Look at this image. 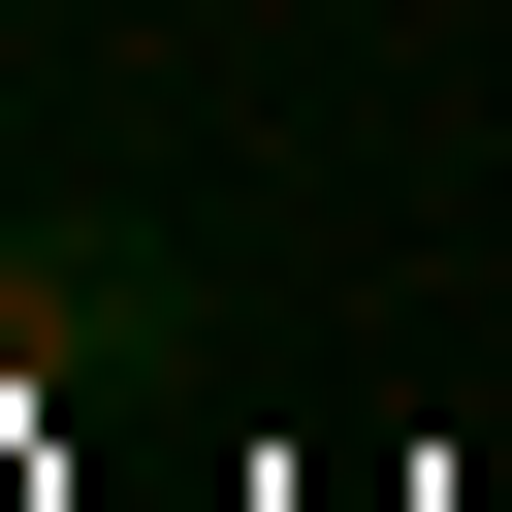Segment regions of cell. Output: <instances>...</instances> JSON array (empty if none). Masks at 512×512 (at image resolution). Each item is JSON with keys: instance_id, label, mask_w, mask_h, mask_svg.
<instances>
[]
</instances>
